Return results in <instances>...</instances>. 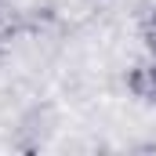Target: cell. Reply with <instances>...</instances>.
I'll return each mask as SVG.
<instances>
[{"label":"cell","instance_id":"cell-1","mask_svg":"<svg viewBox=\"0 0 156 156\" xmlns=\"http://www.w3.org/2000/svg\"><path fill=\"white\" fill-rule=\"evenodd\" d=\"M127 91H131L138 102L156 105V58L153 62H138V66L127 73Z\"/></svg>","mask_w":156,"mask_h":156},{"label":"cell","instance_id":"cell-3","mask_svg":"<svg viewBox=\"0 0 156 156\" xmlns=\"http://www.w3.org/2000/svg\"><path fill=\"white\" fill-rule=\"evenodd\" d=\"M142 44H145V51L156 58V11L145 15V22H142Z\"/></svg>","mask_w":156,"mask_h":156},{"label":"cell","instance_id":"cell-2","mask_svg":"<svg viewBox=\"0 0 156 156\" xmlns=\"http://www.w3.org/2000/svg\"><path fill=\"white\" fill-rule=\"evenodd\" d=\"M22 33H26V15L11 0H0V51H7Z\"/></svg>","mask_w":156,"mask_h":156}]
</instances>
